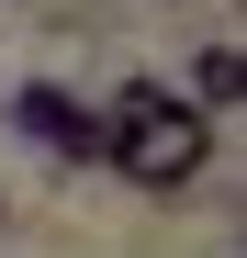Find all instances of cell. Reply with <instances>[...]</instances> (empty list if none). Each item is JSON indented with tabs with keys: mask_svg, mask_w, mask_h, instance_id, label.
<instances>
[{
	"mask_svg": "<svg viewBox=\"0 0 247 258\" xmlns=\"http://www.w3.org/2000/svg\"><path fill=\"white\" fill-rule=\"evenodd\" d=\"M12 135L45 146L56 168H101V112L79 90H56V79H23V90H12Z\"/></svg>",
	"mask_w": 247,
	"mask_h": 258,
	"instance_id": "obj_2",
	"label": "cell"
},
{
	"mask_svg": "<svg viewBox=\"0 0 247 258\" xmlns=\"http://www.w3.org/2000/svg\"><path fill=\"white\" fill-rule=\"evenodd\" d=\"M236 90H247V45H236V34H202V56H191V101H202V112H236Z\"/></svg>",
	"mask_w": 247,
	"mask_h": 258,
	"instance_id": "obj_3",
	"label": "cell"
},
{
	"mask_svg": "<svg viewBox=\"0 0 247 258\" xmlns=\"http://www.w3.org/2000/svg\"><path fill=\"white\" fill-rule=\"evenodd\" d=\"M101 168L169 202V191H191L202 168H214V112L191 90H169V79H124L112 112H101Z\"/></svg>",
	"mask_w": 247,
	"mask_h": 258,
	"instance_id": "obj_1",
	"label": "cell"
}]
</instances>
